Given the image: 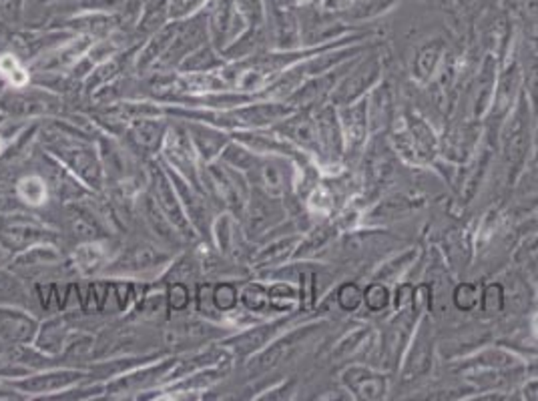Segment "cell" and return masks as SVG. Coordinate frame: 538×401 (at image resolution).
Segmentation results:
<instances>
[{
	"label": "cell",
	"mask_w": 538,
	"mask_h": 401,
	"mask_svg": "<svg viewBox=\"0 0 538 401\" xmlns=\"http://www.w3.org/2000/svg\"><path fill=\"white\" fill-rule=\"evenodd\" d=\"M79 373L75 372H63V373H49V375H41V377H33L30 381L22 383V388L27 391H36V393H47V391H55L60 388H67L68 383H73L75 380H79Z\"/></svg>",
	"instance_id": "cell-14"
},
{
	"label": "cell",
	"mask_w": 538,
	"mask_h": 401,
	"mask_svg": "<svg viewBox=\"0 0 538 401\" xmlns=\"http://www.w3.org/2000/svg\"><path fill=\"white\" fill-rule=\"evenodd\" d=\"M464 3H468L471 6H479V4H484L487 0H464Z\"/></svg>",
	"instance_id": "cell-41"
},
{
	"label": "cell",
	"mask_w": 538,
	"mask_h": 401,
	"mask_svg": "<svg viewBox=\"0 0 538 401\" xmlns=\"http://www.w3.org/2000/svg\"><path fill=\"white\" fill-rule=\"evenodd\" d=\"M281 326H283V323H272V326L248 331V334H243L241 337L235 339V342H233L235 350H240L241 353H251V351L261 350V347L265 345L267 339L272 337Z\"/></svg>",
	"instance_id": "cell-17"
},
{
	"label": "cell",
	"mask_w": 538,
	"mask_h": 401,
	"mask_svg": "<svg viewBox=\"0 0 538 401\" xmlns=\"http://www.w3.org/2000/svg\"><path fill=\"white\" fill-rule=\"evenodd\" d=\"M340 125L344 133V143L353 153L366 143L368 129H370V121H368V100L360 98L356 105H344L340 109Z\"/></svg>",
	"instance_id": "cell-3"
},
{
	"label": "cell",
	"mask_w": 538,
	"mask_h": 401,
	"mask_svg": "<svg viewBox=\"0 0 538 401\" xmlns=\"http://www.w3.org/2000/svg\"><path fill=\"white\" fill-rule=\"evenodd\" d=\"M525 11L538 20V0H525Z\"/></svg>",
	"instance_id": "cell-38"
},
{
	"label": "cell",
	"mask_w": 538,
	"mask_h": 401,
	"mask_svg": "<svg viewBox=\"0 0 538 401\" xmlns=\"http://www.w3.org/2000/svg\"><path fill=\"white\" fill-rule=\"evenodd\" d=\"M235 9L251 20H261V0H235Z\"/></svg>",
	"instance_id": "cell-35"
},
{
	"label": "cell",
	"mask_w": 538,
	"mask_h": 401,
	"mask_svg": "<svg viewBox=\"0 0 538 401\" xmlns=\"http://www.w3.org/2000/svg\"><path fill=\"white\" fill-rule=\"evenodd\" d=\"M364 301L370 311H382L390 303V291L386 285H382V281H372L370 287L364 291Z\"/></svg>",
	"instance_id": "cell-24"
},
{
	"label": "cell",
	"mask_w": 538,
	"mask_h": 401,
	"mask_svg": "<svg viewBox=\"0 0 538 401\" xmlns=\"http://www.w3.org/2000/svg\"><path fill=\"white\" fill-rule=\"evenodd\" d=\"M380 73H382V65L378 57H370L364 63H360L352 71L348 79H344L332 92V105L336 106H344V105H352L353 100H360L364 97V92L374 87L376 83L380 81Z\"/></svg>",
	"instance_id": "cell-2"
},
{
	"label": "cell",
	"mask_w": 538,
	"mask_h": 401,
	"mask_svg": "<svg viewBox=\"0 0 538 401\" xmlns=\"http://www.w3.org/2000/svg\"><path fill=\"white\" fill-rule=\"evenodd\" d=\"M416 311L418 307L414 310V313ZM414 313L412 311L398 313L388 326L386 335H384V361H386L388 367H394L398 364L406 343H408L410 331L414 329Z\"/></svg>",
	"instance_id": "cell-5"
},
{
	"label": "cell",
	"mask_w": 538,
	"mask_h": 401,
	"mask_svg": "<svg viewBox=\"0 0 538 401\" xmlns=\"http://www.w3.org/2000/svg\"><path fill=\"white\" fill-rule=\"evenodd\" d=\"M430 329L432 327H430L428 321L422 323L418 329L408 361H406L404 367L406 380H414V377L428 373L430 366H432V331Z\"/></svg>",
	"instance_id": "cell-7"
},
{
	"label": "cell",
	"mask_w": 538,
	"mask_h": 401,
	"mask_svg": "<svg viewBox=\"0 0 538 401\" xmlns=\"http://www.w3.org/2000/svg\"><path fill=\"white\" fill-rule=\"evenodd\" d=\"M296 241H297V237H294V239H283V241H280V243H275V245H272V247H267V249L261 253V256L257 257V263H261V265H272V263H280V261H283L288 257V253H289V247H294L296 245Z\"/></svg>",
	"instance_id": "cell-28"
},
{
	"label": "cell",
	"mask_w": 538,
	"mask_h": 401,
	"mask_svg": "<svg viewBox=\"0 0 538 401\" xmlns=\"http://www.w3.org/2000/svg\"><path fill=\"white\" fill-rule=\"evenodd\" d=\"M155 193H157V199H159L161 207H163V209H165L169 215H171V221L175 219L177 229H179V231H186L187 221H186V217H183V213H181V209H179V205H177V199L173 197V193H171V189H169L167 179H165L163 175H157Z\"/></svg>",
	"instance_id": "cell-15"
},
{
	"label": "cell",
	"mask_w": 538,
	"mask_h": 401,
	"mask_svg": "<svg viewBox=\"0 0 538 401\" xmlns=\"http://www.w3.org/2000/svg\"><path fill=\"white\" fill-rule=\"evenodd\" d=\"M518 87L520 73L518 67L512 65L498 83V89H494V111L498 117H506L510 113V106H514V100H517Z\"/></svg>",
	"instance_id": "cell-10"
},
{
	"label": "cell",
	"mask_w": 538,
	"mask_h": 401,
	"mask_svg": "<svg viewBox=\"0 0 538 401\" xmlns=\"http://www.w3.org/2000/svg\"><path fill=\"white\" fill-rule=\"evenodd\" d=\"M398 3V0H353L352 9L345 12L348 19L352 20H364V19H372L378 17V14L386 12Z\"/></svg>",
	"instance_id": "cell-19"
},
{
	"label": "cell",
	"mask_w": 538,
	"mask_h": 401,
	"mask_svg": "<svg viewBox=\"0 0 538 401\" xmlns=\"http://www.w3.org/2000/svg\"><path fill=\"white\" fill-rule=\"evenodd\" d=\"M344 383L360 399H380L388 389L386 377L364 367H352L344 373Z\"/></svg>",
	"instance_id": "cell-8"
},
{
	"label": "cell",
	"mask_w": 538,
	"mask_h": 401,
	"mask_svg": "<svg viewBox=\"0 0 538 401\" xmlns=\"http://www.w3.org/2000/svg\"><path fill=\"white\" fill-rule=\"evenodd\" d=\"M173 35H175V27H173V28H165L163 33H161V35L155 38V43H151V46L147 49V52H145L143 65L151 63V60L155 59V55H159V52H163V51H165V46H167V43L173 38Z\"/></svg>",
	"instance_id": "cell-34"
},
{
	"label": "cell",
	"mask_w": 538,
	"mask_h": 401,
	"mask_svg": "<svg viewBox=\"0 0 538 401\" xmlns=\"http://www.w3.org/2000/svg\"><path fill=\"white\" fill-rule=\"evenodd\" d=\"M480 299H482V310L487 313L502 311L506 305L504 287L501 283H490V285H487V289H484Z\"/></svg>",
	"instance_id": "cell-25"
},
{
	"label": "cell",
	"mask_w": 538,
	"mask_h": 401,
	"mask_svg": "<svg viewBox=\"0 0 538 401\" xmlns=\"http://www.w3.org/2000/svg\"><path fill=\"white\" fill-rule=\"evenodd\" d=\"M259 175H261V185H264L269 195L278 197L286 191V175H283V165L278 161H265L259 165Z\"/></svg>",
	"instance_id": "cell-16"
},
{
	"label": "cell",
	"mask_w": 538,
	"mask_h": 401,
	"mask_svg": "<svg viewBox=\"0 0 538 401\" xmlns=\"http://www.w3.org/2000/svg\"><path fill=\"white\" fill-rule=\"evenodd\" d=\"M0 327H3L0 331L11 339H28L30 334H33V323L22 318H14V321H4Z\"/></svg>",
	"instance_id": "cell-33"
},
{
	"label": "cell",
	"mask_w": 538,
	"mask_h": 401,
	"mask_svg": "<svg viewBox=\"0 0 538 401\" xmlns=\"http://www.w3.org/2000/svg\"><path fill=\"white\" fill-rule=\"evenodd\" d=\"M444 55V43L442 41H432L422 46L416 55V60H414V73H416L418 81L426 83L430 76L434 75L438 63Z\"/></svg>",
	"instance_id": "cell-12"
},
{
	"label": "cell",
	"mask_w": 538,
	"mask_h": 401,
	"mask_svg": "<svg viewBox=\"0 0 538 401\" xmlns=\"http://www.w3.org/2000/svg\"><path fill=\"white\" fill-rule=\"evenodd\" d=\"M161 261H165V256H159V253L153 249V247H135L129 256L123 259V265L125 269H131V271H139V269H151L159 265Z\"/></svg>",
	"instance_id": "cell-18"
},
{
	"label": "cell",
	"mask_w": 538,
	"mask_h": 401,
	"mask_svg": "<svg viewBox=\"0 0 538 401\" xmlns=\"http://www.w3.org/2000/svg\"><path fill=\"white\" fill-rule=\"evenodd\" d=\"M38 233H41V229L28 221H9L0 227V237L12 247L28 245L30 241L38 239Z\"/></svg>",
	"instance_id": "cell-13"
},
{
	"label": "cell",
	"mask_w": 538,
	"mask_h": 401,
	"mask_svg": "<svg viewBox=\"0 0 538 401\" xmlns=\"http://www.w3.org/2000/svg\"><path fill=\"white\" fill-rule=\"evenodd\" d=\"M414 256H416V253H414V251H408V253H404L402 257H398V259H394V261H390V263L382 265L380 271L374 275V281H386V279H394V277H396L400 271H404V269L410 265V261L414 259Z\"/></svg>",
	"instance_id": "cell-32"
},
{
	"label": "cell",
	"mask_w": 538,
	"mask_h": 401,
	"mask_svg": "<svg viewBox=\"0 0 538 401\" xmlns=\"http://www.w3.org/2000/svg\"><path fill=\"white\" fill-rule=\"evenodd\" d=\"M316 326H310V327H299L296 329L294 334H289L288 337L280 339L278 343L269 347V350L265 353H261L259 359H257V369H272L275 366L283 364V361L289 359L291 356H296V353L302 350V347L312 342V337L316 335Z\"/></svg>",
	"instance_id": "cell-4"
},
{
	"label": "cell",
	"mask_w": 538,
	"mask_h": 401,
	"mask_svg": "<svg viewBox=\"0 0 538 401\" xmlns=\"http://www.w3.org/2000/svg\"><path fill=\"white\" fill-rule=\"evenodd\" d=\"M528 141H530L528 103L526 97H520L517 100V106H514L509 122H506L502 135V153L510 165H522V161H525L528 153Z\"/></svg>",
	"instance_id": "cell-1"
},
{
	"label": "cell",
	"mask_w": 538,
	"mask_h": 401,
	"mask_svg": "<svg viewBox=\"0 0 538 401\" xmlns=\"http://www.w3.org/2000/svg\"><path fill=\"white\" fill-rule=\"evenodd\" d=\"M0 75L6 76V79H9L14 84V87H22V84L28 81L27 73L22 71L19 60L14 59L12 55L0 57Z\"/></svg>",
	"instance_id": "cell-29"
},
{
	"label": "cell",
	"mask_w": 538,
	"mask_h": 401,
	"mask_svg": "<svg viewBox=\"0 0 538 401\" xmlns=\"http://www.w3.org/2000/svg\"><path fill=\"white\" fill-rule=\"evenodd\" d=\"M195 138H197V145H199V149L203 151V155L210 159V157H213L215 153H218L219 149H221V145H223V135H218L215 133V130H210V129H195Z\"/></svg>",
	"instance_id": "cell-30"
},
{
	"label": "cell",
	"mask_w": 538,
	"mask_h": 401,
	"mask_svg": "<svg viewBox=\"0 0 538 401\" xmlns=\"http://www.w3.org/2000/svg\"><path fill=\"white\" fill-rule=\"evenodd\" d=\"M452 299H455V305L460 311H472L474 307L479 305L480 293L474 283H463L455 289V295H452Z\"/></svg>",
	"instance_id": "cell-26"
},
{
	"label": "cell",
	"mask_w": 538,
	"mask_h": 401,
	"mask_svg": "<svg viewBox=\"0 0 538 401\" xmlns=\"http://www.w3.org/2000/svg\"><path fill=\"white\" fill-rule=\"evenodd\" d=\"M297 6H310L312 3H316V0H294Z\"/></svg>",
	"instance_id": "cell-40"
},
{
	"label": "cell",
	"mask_w": 538,
	"mask_h": 401,
	"mask_svg": "<svg viewBox=\"0 0 538 401\" xmlns=\"http://www.w3.org/2000/svg\"><path fill=\"white\" fill-rule=\"evenodd\" d=\"M215 301H218L221 310H229V307L235 305L237 291L232 287V285H221L218 293H215Z\"/></svg>",
	"instance_id": "cell-36"
},
{
	"label": "cell",
	"mask_w": 538,
	"mask_h": 401,
	"mask_svg": "<svg viewBox=\"0 0 538 401\" xmlns=\"http://www.w3.org/2000/svg\"><path fill=\"white\" fill-rule=\"evenodd\" d=\"M534 329L538 331V315H536V318H534Z\"/></svg>",
	"instance_id": "cell-42"
},
{
	"label": "cell",
	"mask_w": 538,
	"mask_h": 401,
	"mask_svg": "<svg viewBox=\"0 0 538 401\" xmlns=\"http://www.w3.org/2000/svg\"><path fill=\"white\" fill-rule=\"evenodd\" d=\"M19 3L20 0H0V6H3L4 11H17Z\"/></svg>",
	"instance_id": "cell-39"
},
{
	"label": "cell",
	"mask_w": 538,
	"mask_h": 401,
	"mask_svg": "<svg viewBox=\"0 0 538 401\" xmlns=\"http://www.w3.org/2000/svg\"><path fill=\"white\" fill-rule=\"evenodd\" d=\"M316 127L321 143V153L334 159H340L344 153V133L334 105L320 109V113L316 114Z\"/></svg>",
	"instance_id": "cell-6"
},
{
	"label": "cell",
	"mask_w": 538,
	"mask_h": 401,
	"mask_svg": "<svg viewBox=\"0 0 538 401\" xmlns=\"http://www.w3.org/2000/svg\"><path fill=\"white\" fill-rule=\"evenodd\" d=\"M336 301H337V305H340L342 311L352 313V311H356L360 303L364 301V291L360 289L356 283H344L336 291Z\"/></svg>",
	"instance_id": "cell-22"
},
{
	"label": "cell",
	"mask_w": 538,
	"mask_h": 401,
	"mask_svg": "<svg viewBox=\"0 0 538 401\" xmlns=\"http://www.w3.org/2000/svg\"><path fill=\"white\" fill-rule=\"evenodd\" d=\"M352 4L353 0H321V6L329 12H348Z\"/></svg>",
	"instance_id": "cell-37"
},
{
	"label": "cell",
	"mask_w": 538,
	"mask_h": 401,
	"mask_svg": "<svg viewBox=\"0 0 538 401\" xmlns=\"http://www.w3.org/2000/svg\"><path fill=\"white\" fill-rule=\"evenodd\" d=\"M479 81L484 84V87L480 89L479 97H476V114H482L487 111L490 98L494 97V63H492V59H487Z\"/></svg>",
	"instance_id": "cell-20"
},
{
	"label": "cell",
	"mask_w": 538,
	"mask_h": 401,
	"mask_svg": "<svg viewBox=\"0 0 538 401\" xmlns=\"http://www.w3.org/2000/svg\"><path fill=\"white\" fill-rule=\"evenodd\" d=\"M281 133L288 138H291L294 143H297L299 146H304L305 151L324 155V153H321V143H320L316 121L305 117V114L304 117H296V119H289L283 122Z\"/></svg>",
	"instance_id": "cell-9"
},
{
	"label": "cell",
	"mask_w": 538,
	"mask_h": 401,
	"mask_svg": "<svg viewBox=\"0 0 538 401\" xmlns=\"http://www.w3.org/2000/svg\"><path fill=\"white\" fill-rule=\"evenodd\" d=\"M241 299L248 310L264 311L269 303V291H265L261 285H249V287L243 291Z\"/></svg>",
	"instance_id": "cell-31"
},
{
	"label": "cell",
	"mask_w": 538,
	"mask_h": 401,
	"mask_svg": "<svg viewBox=\"0 0 538 401\" xmlns=\"http://www.w3.org/2000/svg\"><path fill=\"white\" fill-rule=\"evenodd\" d=\"M392 119V92L382 84V87L372 92L370 100H368V121H370L372 130L386 129Z\"/></svg>",
	"instance_id": "cell-11"
},
{
	"label": "cell",
	"mask_w": 538,
	"mask_h": 401,
	"mask_svg": "<svg viewBox=\"0 0 538 401\" xmlns=\"http://www.w3.org/2000/svg\"><path fill=\"white\" fill-rule=\"evenodd\" d=\"M336 235V231L332 227H320L312 233V237L299 245V251L296 253L297 257H307L312 256L313 251H320V247H324L329 239Z\"/></svg>",
	"instance_id": "cell-27"
},
{
	"label": "cell",
	"mask_w": 538,
	"mask_h": 401,
	"mask_svg": "<svg viewBox=\"0 0 538 401\" xmlns=\"http://www.w3.org/2000/svg\"><path fill=\"white\" fill-rule=\"evenodd\" d=\"M133 137L137 143L145 146V149H155V146L159 145V138H161V127L155 125V122H149L143 119L141 122H137V125L133 127Z\"/></svg>",
	"instance_id": "cell-23"
},
{
	"label": "cell",
	"mask_w": 538,
	"mask_h": 401,
	"mask_svg": "<svg viewBox=\"0 0 538 401\" xmlns=\"http://www.w3.org/2000/svg\"><path fill=\"white\" fill-rule=\"evenodd\" d=\"M19 195L30 205H41L47 199V187L41 177H27L19 183Z\"/></svg>",
	"instance_id": "cell-21"
}]
</instances>
